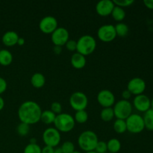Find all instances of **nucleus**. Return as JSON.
Segmentation results:
<instances>
[{
  "label": "nucleus",
  "instance_id": "f257e3e1",
  "mask_svg": "<svg viewBox=\"0 0 153 153\" xmlns=\"http://www.w3.org/2000/svg\"><path fill=\"white\" fill-rule=\"evenodd\" d=\"M18 117L21 123L33 125L40 121L42 109L38 103L28 100L22 102L18 108Z\"/></svg>",
  "mask_w": 153,
  "mask_h": 153
},
{
  "label": "nucleus",
  "instance_id": "f03ea898",
  "mask_svg": "<svg viewBox=\"0 0 153 153\" xmlns=\"http://www.w3.org/2000/svg\"><path fill=\"white\" fill-rule=\"evenodd\" d=\"M98 142V136L91 130H87L82 132L78 138L79 147L86 152L94 151Z\"/></svg>",
  "mask_w": 153,
  "mask_h": 153
},
{
  "label": "nucleus",
  "instance_id": "7ed1b4c3",
  "mask_svg": "<svg viewBox=\"0 0 153 153\" xmlns=\"http://www.w3.org/2000/svg\"><path fill=\"white\" fill-rule=\"evenodd\" d=\"M54 125L58 131L67 133L74 128L76 122L73 116L67 113H61L56 115Z\"/></svg>",
  "mask_w": 153,
  "mask_h": 153
},
{
  "label": "nucleus",
  "instance_id": "20e7f679",
  "mask_svg": "<svg viewBox=\"0 0 153 153\" xmlns=\"http://www.w3.org/2000/svg\"><path fill=\"white\" fill-rule=\"evenodd\" d=\"M97 48V41L93 36L85 34L77 40L76 51L84 56L90 55Z\"/></svg>",
  "mask_w": 153,
  "mask_h": 153
},
{
  "label": "nucleus",
  "instance_id": "39448f33",
  "mask_svg": "<svg viewBox=\"0 0 153 153\" xmlns=\"http://www.w3.org/2000/svg\"><path fill=\"white\" fill-rule=\"evenodd\" d=\"M132 105L128 100H119L113 108L114 117L117 119L126 120L132 114Z\"/></svg>",
  "mask_w": 153,
  "mask_h": 153
},
{
  "label": "nucleus",
  "instance_id": "423d86ee",
  "mask_svg": "<svg viewBox=\"0 0 153 153\" xmlns=\"http://www.w3.org/2000/svg\"><path fill=\"white\" fill-rule=\"evenodd\" d=\"M126 123L127 131L132 134H139L142 132L145 128L143 117L137 114H131L126 120Z\"/></svg>",
  "mask_w": 153,
  "mask_h": 153
},
{
  "label": "nucleus",
  "instance_id": "0eeeda50",
  "mask_svg": "<svg viewBox=\"0 0 153 153\" xmlns=\"http://www.w3.org/2000/svg\"><path fill=\"white\" fill-rule=\"evenodd\" d=\"M61 132L55 128L49 127L45 129L43 133V140L46 146L56 147L61 143Z\"/></svg>",
  "mask_w": 153,
  "mask_h": 153
},
{
  "label": "nucleus",
  "instance_id": "6e6552de",
  "mask_svg": "<svg viewBox=\"0 0 153 153\" xmlns=\"http://www.w3.org/2000/svg\"><path fill=\"white\" fill-rule=\"evenodd\" d=\"M70 105L76 111L85 110L88 105V98L84 93L77 91L70 96Z\"/></svg>",
  "mask_w": 153,
  "mask_h": 153
},
{
  "label": "nucleus",
  "instance_id": "1a4fd4ad",
  "mask_svg": "<svg viewBox=\"0 0 153 153\" xmlns=\"http://www.w3.org/2000/svg\"><path fill=\"white\" fill-rule=\"evenodd\" d=\"M97 37L101 41L105 43L113 41L117 37L114 25L105 24L100 26L97 31Z\"/></svg>",
  "mask_w": 153,
  "mask_h": 153
},
{
  "label": "nucleus",
  "instance_id": "9d476101",
  "mask_svg": "<svg viewBox=\"0 0 153 153\" xmlns=\"http://www.w3.org/2000/svg\"><path fill=\"white\" fill-rule=\"evenodd\" d=\"M51 40L55 46H65L67 42L70 40V34L67 28L64 27H58L55 31L51 34Z\"/></svg>",
  "mask_w": 153,
  "mask_h": 153
},
{
  "label": "nucleus",
  "instance_id": "9b49d317",
  "mask_svg": "<svg viewBox=\"0 0 153 153\" xmlns=\"http://www.w3.org/2000/svg\"><path fill=\"white\" fill-rule=\"evenodd\" d=\"M58 20L52 16H46L39 22V28L43 33L52 34L58 28Z\"/></svg>",
  "mask_w": 153,
  "mask_h": 153
},
{
  "label": "nucleus",
  "instance_id": "f8f14e48",
  "mask_svg": "<svg viewBox=\"0 0 153 153\" xmlns=\"http://www.w3.org/2000/svg\"><path fill=\"white\" fill-rule=\"evenodd\" d=\"M146 88L145 81L139 77H134L131 79L127 85V90L131 94V95L138 96L143 94Z\"/></svg>",
  "mask_w": 153,
  "mask_h": 153
},
{
  "label": "nucleus",
  "instance_id": "ddd939ff",
  "mask_svg": "<svg viewBox=\"0 0 153 153\" xmlns=\"http://www.w3.org/2000/svg\"><path fill=\"white\" fill-rule=\"evenodd\" d=\"M97 102L103 108H111L115 104V96L111 91L104 89L97 94Z\"/></svg>",
  "mask_w": 153,
  "mask_h": 153
},
{
  "label": "nucleus",
  "instance_id": "4468645a",
  "mask_svg": "<svg viewBox=\"0 0 153 153\" xmlns=\"http://www.w3.org/2000/svg\"><path fill=\"white\" fill-rule=\"evenodd\" d=\"M133 105L136 110L145 113L151 108V100L145 94L135 96L133 100Z\"/></svg>",
  "mask_w": 153,
  "mask_h": 153
},
{
  "label": "nucleus",
  "instance_id": "2eb2a0df",
  "mask_svg": "<svg viewBox=\"0 0 153 153\" xmlns=\"http://www.w3.org/2000/svg\"><path fill=\"white\" fill-rule=\"evenodd\" d=\"M115 4L111 0H102L97 2L96 5V11L100 16H107L111 14Z\"/></svg>",
  "mask_w": 153,
  "mask_h": 153
},
{
  "label": "nucleus",
  "instance_id": "dca6fc26",
  "mask_svg": "<svg viewBox=\"0 0 153 153\" xmlns=\"http://www.w3.org/2000/svg\"><path fill=\"white\" fill-rule=\"evenodd\" d=\"M19 35L14 31H7L4 33L1 37L3 44L6 46H13L17 44Z\"/></svg>",
  "mask_w": 153,
  "mask_h": 153
},
{
  "label": "nucleus",
  "instance_id": "f3484780",
  "mask_svg": "<svg viewBox=\"0 0 153 153\" xmlns=\"http://www.w3.org/2000/svg\"><path fill=\"white\" fill-rule=\"evenodd\" d=\"M70 63L75 69L81 70L86 65V58L79 52L73 54L70 58Z\"/></svg>",
  "mask_w": 153,
  "mask_h": 153
},
{
  "label": "nucleus",
  "instance_id": "a211bd4d",
  "mask_svg": "<svg viewBox=\"0 0 153 153\" xmlns=\"http://www.w3.org/2000/svg\"><path fill=\"white\" fill-rule=\"evenodd\" d=\"M31 84L34 88H41L46 84V78L42 73H36L31 77Z\"/></svg>",
  "mask_w": 153,
  "mask_h": 153
},
{
  "label": "nucleus",
  "instance_id": "6ab92c4d",
  "mask_svg": "<svg viewBox=\"0 0 153 153\" xmlns=\"http://www.w3.org/2000/svg\"><path fill=\"white\" fill-rule=\"evenodd\" d=\"M13 61V55L7 49L0 50V64L2 66H8Z\"/></svg>",
  "mask_w": 153,
  "mask_h": 153
},
{
  "label": "nucleus",
  "instance_id": "aec40b11",
  "mask_svg": "<svg viewBox=\"0 0 153 153\" xmlns=\"http://www.w3.org/2000/svg\"><path fill=\"white\" fill-rule=\"evenodd\" d=\"M56 114H54L52 111L46 110L42 111L41 117H40V121L46 125H50V124L54 123L55 122Z\"/></svg>",
  "mask_w": 153,
  "mask_h": 153
},
{
  "label": "nucleus",
  "instance_id": "412c9836",
  "mask_svg": "<svg viewBox=\"0 0 153 153\" xmlns=\"http://www.w3.org/2000/svg\"><path fill=\"white\" fill-rule=\"evenodd\" d=\"M108 152L111 153H117L121 149V143L118 139L111 138L107 142Z\"/></svg>",
  "mask_w": 153,
  "mask_h": 153
},
{
  "label": "nucleus",
  "instance_id": "4be33fe9",
  "mask_svg": "<svg viewBox=\"0 0 153 153\" xmlns=\"http://www.w3.org/2000/svg\"><path fill=\"white\" fill-rule=\"evenodd\" d=\"M145 128L149 131H153V110L149 109L144 113L143 117Z\"/></svg>",
  "mask_w": 153,
  "mask_h": 153
},
{
  "label": "nucleus",
  "instance_id": "5701e85b",
  "mask_svg": "<svg viewBox=\"0 0 153 153\" xmlns=\"http://www.w3.org/2000/svg\"><path fill=\"white\" fill-rule=\"evenodd\" d=\"M111 15L112 17H113V19H114L115 21L121 22L124 19H125L126 11L123 8H122V7L115 5Z\"/></svg>",
  "mask_w": 153,
  "mask_h": 153
},
{
  "label": "nucleus",
  "instance_id": "b1692460",
  "mask_svg": "<svg viewBox=\"0 0 153 153\" xmlns=\"http://www.w3.org/2000/svg\"><path fill=\"white\" fill-rule=\"evenodd\" d=\"M115 31H116L117 36L120 37H125L128 35L129 28L128 25L124 22H119L114 26Z\"/></svg>",
  "mask_w": 153,
  "mask_h": 153
},
{
  "label": "nucleus",
  "instance_id": "393cba45",
  "mask_svg": "<svg viewBox=\"0 0 153 153\" xmlns=\"http://www.w3.org/2000/svg\"><path fill=\"white\" fill-rule=\"evenodd\" d=\"M100 117L104 122H110L114 117L113 108H104L100 113Z\"/></svg>",
  "mask_w": 153,
  "mask_h": 153
},
{
  "label": "nucleus",
  "instance_id": "a878e982",
  "mask_svg": "<svg viewBox=\"0 0 153 153\" xmlns=\"http://www.w3.org/2000/svg\"><path fill=\"white\" fill-rule=\"evenodd\" d=\"M114 130L116 131L117 134H123L127 131L126 123V120H123L117 119L114 123Z\"/></svg>",
  "mask_w": 153,
  "mask_h": 153
},
{
  "label": "nucleus",
  "instance_id": "bb28decb",
  "mask_svg": "<svg viewBox=\"0 0 153 153\" xmlns=\"http://www.w3.org/2000/svg\"><path fill=\"white\" fill-rule=\"evenodd\" d=\"M75 122L78 123L83 124L88 121V114L86 111V110H82V111H76L74 116Z\"/></svg>",
  "mask_w": 153,
  "mask_h": 153
},
{
  "label": "nucleus",
  "instance_id": "cd10ccee",
  "mask_svg": "<svg viewBox=\"0 0 153 153\" xmlns=\"http://www.w3.org/2000/svg\"><path fill=\"white\" fill-rule=\"evenodd\" d=\"M30 131V126L24 123H19L16 127V132L21 137H25Z\"/></svg>",
  "mask_w": 153,
  "mask_h": 153
},
{
  "label": "nucleus",
  "instance_id": "c85d7f7f",
  "mask_svg": "<svg viewBox=\"0 0 153 153\" xmlns=\"http://www.w3.org/2000/svg\"><path fill=\"white\" fill-rule=\"evenodd\" d=\"M61 149L64 153H73L75 152V145L71 141H65L61 145Z\"/></svg>",
  "mask_w": 153,
  "mask_h": 153
},
{
  "label": "nucleus",
  "instance_id": "c756f323",
  "mask_svg": "<svg viewBox=\"0 0 153 153\" xmlns=\"http://www.w3.org/2000/svg\"><path fill=\"white\" fill-rule=\"evenodd\" d=\"M23 153H41V148L37 143H28L24 149Z\"/></svg>",
  "mask_w": 153,
  "mask_h": 153
},
{
  "label": "nucleus",
  "instance_id": "7c9ffc66",
  "mask_svg": "<svg viewBox=\"0 0 153 153\" xmlns=\"http://www.w3.org/2000/svg\"><path fill=\"white\" fill-rule=\"evenodd\" d=\"M97 153H107L108 148H107V143L103 140H99L96 146L95 149H94Z\"/></svg>",
  "mask_w": 153,
  "mask_h": 153
},
{
  "label": "nucleus",
  "instance_id": "2f4dec72",
  "mask_svg": "<svg viewBox=\"0 0 153 153\" xmlns=\"http://www.w3.org/2000/svg\"><path fill=\"white\" fill-rule=\"evenodd\" d=\"M113 2L116 6L123 8L131 6V4H134V0H114Z\"/></svg>",
  "mask_w": 153,
  "mask_h": 153
},
{
  "label": "nucleus",
  "instance_id": "473e14b6",
  "mask_svg": "<svg viewBox=\"0 0 153 153\" xmlns=\"http://www.w3.org/2000/svg\"><path fill=\"white\" fill-rule=\"evenodd\" d=\"M50 111H52L56 115L60 114L62 113V105L58 102H54L51 104Z\"/></svg>",
  "mask_w": 153,
  "mask_h": 153
},
{
  "label": "nucleus",
  "instance_id": "72a5a7b5",
  "mask_svg": "<svg viewBox=\"0 0 153 153\" xmlns=\"http://www.w3.org/2000/svg\"><path fill=\"white\" fill-rule=\"evenodd\" d=\"M66 48L68 51L70 52H74L76 51V47H77V41H76L75 40H69L67 42V43L65 44Z\"/></svg>",
  "mask_w": 153,
  "mask_h": 153
},
{
  "label": "nucleus",
  "instance_id": "f704fd0d",
  "mask_svg": "<svg viewBox=\"0 0 153 153\" xmlns=\"http://www.w3.org/2000/svg\"><path fill=\"white\" fill-rule=\"evenodd\" d=\"M7 82L4 79L0 76V95L2 94L4 91L7 90Z\"/></svg>",
  "mask_w": 153,
  "mask_h": 153
},
{
  "label": "nucleus",
  "instance_id": "c9c22d12",
  "mask_svg": "<svg viewBox=\"0 0 153 153\" xmlns=\"http://www.w3.org/2000/svg\"><path fill=\"white\" fill-rule=\"evenodd\" d=\"M131 97V94L128 91V90H124L122 92V97L123 100H128Z\"/></svg>",
  "mask_w": 153,
  "mask_h": 153
},
{
  "label": "nucleus",
  "instance_id": "e433bc0d",
  "mask_svg": "<svg viewBox=\"0 0 153 153\" xmlns=\"http://www.w3.org/2000/svg\"><path fill=\"white\" fill-rule=\"evenodd\" d=\"M55 149L49 146H45L41 149V153H54Z\"/></svg>",
  "mask_w": 153,
  "mask_h": 153
},
{
  "label": "nucleus",
  "instance_id": "4c0bfd02",
  "mask_svg": "<svg viewBox=\"0 0 153 153\" xmlns=\"http://www.w3.org/2000/svg\"><path fill=\"white\" fill-rule=\"evenodd\" d=\"M143 4H145L147 8L153 10V0H144L143 1Z\"/></svg>",
  "mask_w": 153,
  "mask_h": 153
},
{
  "label": "nucleus",
  "instance_id": "58836bf2",
  "mask_svg": "<svg viewBox=\"0 0 153 153\" xmlns=\"http://www.w3.org/2000/svg\"><path fill=\"white\" fill-rule=\"evenodd\" d=\"M53 52L56 55H60L61 53V52H62V47L61 46H55L53 48Z\"/></svg>",
  "mask_w": 153,
  "mask_h": 153
},
{
  "label": "nucleus",
  "instance_id": "ea45409f",
  "mask_svg": "<svg viewBox=\"0 0 153 153\" xmlns=\"http://www.w3.org/2000/svg\"><path fill=\"white\" fill-rule=\"evenodd\" d=\"M25 44V39L22 38V37H19L17 41V45L19 46H23Z\"/></svg>",
  "mask_w": 153,
  "mask_h": 153
},
{
  "label": "nucleus",
  "instance_id": "a19ab883",
  "mask_svg": "<svg viewBox=\"0 0 153 153\" xmlns=\"http://www.w3.org/2000/svg\"><path fill=\"white\" fill-rule=\"evenodd\" d=\"M4 107V100L1 97H0V111L2 110Z\"/></svg>",
  "mask_w": 153,
  "mask_h": 153
},
{
  "label": "nucleus",
  "instance_id": "79ce46f5",
  "mask_svg": "<svg viewBox=\"0 0 153 153\" xmlns=\"http://www.w3.org/2000/svg\"><path fill=\"white\" fill-rule=\"evenodd\" d=\"M29 143H31V144H35V143H37V139L34 138V137H32V138L30 139Z\"/></svg>",
  "mask_w": 153,
  "mask_h": 153
},
{
  "label": "nucleus",
  "instance_id": "37998d69",
  "mask_svg": "<svg viewBox=\"0 0 153 153\" xmlns=\"http://www.w3.org/2000/svg\"><path fill=\"white\" fill-rule=\"evenodd\" d=\"M54 153H64V152H62V150L61 149V148L58 147V148H56V149H55Z\"/></svg>",
  "mask_w": 153,
  "mask_h": 153
},
{
  "label": "nucleus",
  "instance_id": "c03bdc74",
  "mask_svg": "<svg viewBox=\"0 0 153 153\" xmlns=\"http://www.w3.org/2000/svg\"><path fill=\"white\" fill-rule=\"evenodd\" d=\"M151 109H152L153 110V98L152 100H151Z\"/></svg>",
  "mask_w": 153,
  "mask_h": 153
},
{
  "label": "nucleus",
  "instance_id": "a18cd8bd",
  "mask_svg": "<svg viewBox=\"0 0 153 153\" xmlns=\"http://www.w3.org/2000/svg\"><path fill=\"white\" fill-rule=\"evenodd\" d=\"M86 153H97L95 152V151H91V152H86Z\"/></svg>",
  "mask_w": 153,
  "mask_h": 153
},
{
  "label": "nucleus",
  "instance_id": "49530a36",
  "mask_svg": "<svg viewBox=\"0 0 153 153\" xmlns=\"http://www.w3.org/2000/svg\"><path fill=\"white\" fill-rule=\"evenodd\" d=\"M73 153H82V152H79V151H75V152H73Z\"/></svg>",
  "mask_w": 153,
  "mask_h": 153
},
{
  "label": "nucleus",
  "instance_id": "de8ad7c7",
  "mask_svg": "<svg viewBox=\"0 0 153 153\" xmlns=\"http://www.w3.org/2000/svg\"><path fill=\"white\" fill-rule=\"evenodd\" d=\"M152 16H153V12H152Z\"/></svg>",
  "mask_w": 153,
  "mask_h": 153
},
{
  "label": "nucleus",
  "instance_id": "09e8293b",
  "mask_svg": "<svg viewBox=\"0 0 153 153\" xmlns=\"http://www.w3.org/2000/svg\"><path fill=\"white\" fill-rule=\"evenodd\" d=\"M107 153H111V152H107Z\"/></svg>",
  "mask_w": 153,
  "mask_h": 153
}]
</instances>
